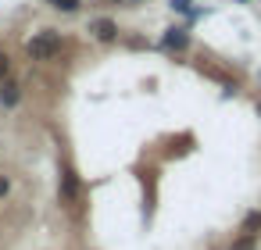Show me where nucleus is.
Wrapping results in <instances>:
<instances>
[{"label":"nucleus","instance_id":"8","mask_svg":"<svg viewBox=\"0 0 261 250\" xmlns=\"http://www.w3.org/2000/svg\"><path fill=\"white\" fill-rule=\"evenodd\" d=\"M50 8H58V11H65V15H72V11H79V0H50Z\"/></svg>","mask_w":261,"mask_h":250},{"label":"nucleus","instance_id":"2","mask_svg":"<svg viewBox=\"0 0 261 250\" xmlns=\"http://www.w3.org/2000/svg\"><path fill=\"white\" fill-rule=\"evenodd\" d=\"M90 33H93V40H100V43H115V40H118V22H111V18H93V22H90Z\"/></svg>","mask_w":261,"mask_h":250},{"label":"nucleus","instance_id":"12","mask_svg":"<svg viewBox=\"0 0 261 250\" xmlns=\"http://www.w3.org/2000/svg\"><path fill=\"white\" fill-rule=\"evenodd\" d=\"M136 4H140V0H136Z\"/></svg>","mask_w":261,"mask_h":250},{"label":"nucleus","instance_id":"7","mask_svg":"<svg viewBox=\"0 0 261 250\" xmlns=\"http://www.w3.org/2000/svg\"><path fill=\"white\" fill-rule=\"evenodd\" d=\"M254 246H257V236H240V239H232L229 250H254Z\"/></svg>","mask_w":261,"mask_h":250},{"label":"nucleus","instance_id":"10","mask_svg":"<svg viewBox=\"0 0 261 250\" xmlns=\"http://www.w3.org/2000/svg\"><path fill=\"white\" fill-rule=\"evenodd\" d=\"M172 4V11H179V15H190V0H168Z\"/></svg>","mask_w":261,"mask_h":250},{"label":"nucleus","instance_id":"4","mask_svg":"<svg viewBox=\"0 0 261 250\" xmlns=\"http://www.w3.org/2000/svg\"><path fill=\"white\" fill-rule=\"evenodd\" d=\"M18 100H22V86L4 79V82H0V104H4V107H18Z\"/></svg>","mask_w":261,"mask_h":250},{"label":"nucleus","instance_id":"6","mask_svg":"<svg viewBox=\"0 0 261 250\" xmlns=\"http://www.w3.org/2000/svg\"><path fill=\"white\" fill-rule=\"evenodd\" d=\"M240 232H243V236H261V211H250V214L243 218Z\"/></svg>","mask_w":261,"mask_h":250},{"label":"nucleus","instance_id":"11","mask_svg":"<svg viewBox=\"0 0 261 250\" xmlns=\"http://www.w3.org/2000/svg\"><path fill=\"white\" fill-rule=\"evenodd\" d=\"M8 193H11V179H8V175H0V200H4Z\"/></svg>","mask_w":261,"mask_h":250},{"label":"nucleus","instance_id":"1","mask_svg":"<svg viewBox=\"0 0 261 250\" xmlns=\"http://www.w3.org/2000/svg\"><path fill=\"white\" fill-rule=\"evenodd\" d=\"M61 36L58 33H50V29H43V33H36L29 43H25V54L33 58V61H54L58 54H61Z\"/></svg>","mask_w":261,"mask_h":250},{"label":"nucleus","instance_id":"9","mask_svg":"<svg viewBox=\"0 0 261 250\" xmlns=\"http://www.w3.org/2000/svg\"><path fill=\"white\" fill-rule=\"evenodd\" d=\"M8 75H11V58H8L4 50H0V82H4Z\"/></svg>","mask_w":261,"mask_h":250},{"label":"nucleus","instance_id":"5","mask_svg":"<svg viewBox=\"0 0 261 250\" xmlns=\"http://www.w3.org/2000/svg\"><path fill=\"white\" fill-rule=\"evenodd\" d=\"M79 197V182H75V172L72 168H61V200H75Z\"/></svg>","mask_w":261,"mask_h":250},{"label":"nucleus","instance_id":"3","mask_svg":"<svg viewBox=\"0 0 261 250\" xmlns=\"http://www.w3.org/2000/svg\"><path fill=\"white\" fill-rule=\"evenodd\" d=\"M161 47H165V50H172V54H179V50H186V47H190V33H186L182 25H175V29H168V33L161 36Z\"/></svg>","mask_w":261,"mask_h":250}]
</instances>
